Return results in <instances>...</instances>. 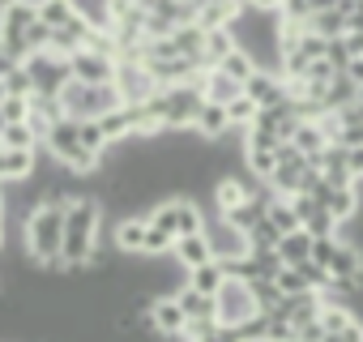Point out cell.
<instances>
[{
	"instance_id": "obj_17",
	"label": "cell",
	"mask_w": 363,
	"mask_h": 342,
	"mask_svg": "<svg viewBox=\"0 0 363 342\" xmlns=\"http://www.w3.org/2000/svg\"><path fill=\"white\" fill-rule=\"evenodd\" d=\"M235 52V35H231V26H218V31H206V48H201V60L214 69L218 60H227Z\"/></svg>"
},
{
	"instance_id": "obj_37",
	"label": "cell",
	"mask_w": 363,
	"mask_h": 342,
	"mask_svg": "<svg viewBox=\"0 0 363 342\" xmlns=\"http://www.w3.org/2000/svg\"><path fill=\"white\" fill-rule=\"evenodd\" d=\"M303 5V13L312 18V13H325V9H337V0H299Z\"/></svg>"
},
{
	"instance_id": "obj_4",
	"label": "cell",
	"mask_w": 363,
	"mask_h": 342,
	"mask_svg": "<svg viewBox=\"0 0 363 342\" xmlns=\"http://www.w3.org/2000/svg\"><path fill=\"white\" fill-rule=\"evenodd\" d=\"M257 312H261V308H257V299H252V287L227 274V282L214 291V316H218V325H244V321L257 316Z\"/></svg>"
},
{
	"instance_id": "obj_18",
	"label": "cell",
	"mask_w": 363,
	"mask_h": 342,
	"mask_svg": "<svg viewBox=\"0 0 363 342\" xmlns=\"http://www.w3.org/2000/svg\"><path fill=\"white\" fill-rule=\"evenodd\" d=\"M308 248H312V236H308L303 227H295V231H286V236L278 240L282 265H303V261H308Z\"/></svg>"
},
{
	"instance_id": "obj_24",
	"label": "cell",
	"mask_w": 363,
	"mask_h": 342,
	"mask_svg": "<svg viewBox=\"0 0 363 342\" xmlns=\"http://www.w3.org/2000/svg\"><path fill=\"white\" fill-rule=\"evenodd\" d=\"M308 31H316V35H325V39H337V35H346V13H337V9L312 13V18H308Z\"/></svg>"
},
{
	"instance_id": "obj_22",
	"label": "cell",
	"mask_w": 363,
	"mask_h": 342,
	"mask_svg": "<svg viewBox=\"0 0 363 342\" xmlns=\"http://www.w3.org/2000/svg\"><path fill=\"white\" fill-rule=\"evenodd\" d=\"M244 167L252 171V176H257L261 184H269L274 167H278V150H257V145H244Z\"/></svg>"
},
{
	"instance_id": "obj_13",
	"label": "cell",
	"mask_w": 363,
	"mask_h": 342,
	"mask_svg": "<svg viewBox=\"0 0 363 342\" xmlns=\"http://www.w3.org/2000/svg\"><path fill=\"white\" fill-rule=\"evenodd\" d=\"M193 128H197V133H201L206 141H218V137H223V133L231 128V120H227V107H223V103H210V99H206V103L197 107V116H193Z\"/></svg>"
},
{
	"instance_id": "obj_21",
	"label": "cell",
	"mask_w": 363,
	"mask_h": 342,
	"mask_svg": "<svg viewBox=\"0 0 363 342\" xmlns=\"http://www.w3.org/2000/svg\"><path fill=\"white\" fill-rule=\"evenodd\" d=\"M39 133L30 124H0V150H39Z\"/></svg>"
},
{
	"instance_id": "obj_6",
	"label": "cell",
	"mask_w": 363,
	"mask_h": 342,
	"mask_svg": "<svg viewBox=\"0 0 363 342\" xmlns=\"http://www.w3.org/2000/svg\"><path fill=\"white\" fill-rule=\"evenodd\" d=\"M206 240H210V253H214V261H240V257H248L252 248H248V236L240 231V227H231L223 214H206Z\"/></svg>"
},
{
	"instance_id": "obj_10",
	"label": "cell",
	"mask_w": 363,
	"mask_h": 342,
	"mask_svg": "<svg viewBox=\"0 0 363 342\" xmlns=\"http://www.w3.org/2000/svg\"><path fill=\"white\" fill-rule=\"evenodd\" d=\"M39 150H0V184H22V180H30L35 167H39Z\"/></svg>"
},
{
	"instance_id": "obj_16",
	"label": "cell",
	"mask_w": 363,
	"mask_h": 342,
	"mask_svg": "<svg viewBox=\"0 0 363 342\" xmlns=\"http://www.w3.org/2000/svg\"><path fill=\"white\" fill-rule=\"evenodd\" d=\"M206 231V210L189 197H175V236H197Z\"/></svg>"
},
{
	"instance_id": "obj_34",
	"label": "cell",
	"mask_w": 363,
	"mask_h": 342,
	"mask_svg": "<svg viewBox=\"0 0 363 342\" xmlns=\"http://www.w3.org/2000/svg\"><path fill=\"white\" fill-rule=\"evenodd\" d=\"M26 48H30V56H35V52H48V48H52V26L30 22V31H26Z\"/></svg>"
},
{
	"instance_id": "obj_11",
	"label": "cell",
	"mask_w": 363,
	"mask_h": 342,
	"mask_svg": "<svg viewBox=\"0 0 363 342\" xmlns=\"http://www.w3.org/2000/svg\"><path fill=\"white\" fill-rule=\"evenodd\" d=\"M171 257L184 265V274L189 270H197V265H206L214 253H210V240H206V231H197V236H175V248H171Z\"/></svg>"
},
{
	"instance_id": "obj_20",
	"label": "cell",
	"mask_w": 363,
	"mask_h": 342,
	"mask_svg": "<svg viewBox=\"0 0 363 342\" xmlns=\"http://www.w3.org/2000/svg\"><path fill=\"white\" fill-rule=\"evenodd\" d=\"M227 282V265L223 261H206V265H197V270H189V287H197V291H206V295H214L218 287Z\"/></svg>"
},
{
	"instance_id": "obj_2",
	"label": "cell",
	"mask_w": 363,
	"mask_h": 342,
	"mask_svg": "<svg viewBox=\"0 0 363 342\" xmlns=\"http://www.w3.org/2000/svg\"><path fill=\"white\" fill-rule=\"evenodd\" d=\"M43 150H48L56 162H65V167L82 171V176H94V167H99V154L82 145V137H77V120H73V116H60V120L48 128Z\"/></svg>"
},
{
	"instance_id": "obj_19",
	"label": "cell",
	"mask_w": 363,
	"mask_h": 342,
	"mask_svg": "<svg viewBox=\"0 0 363 342\" xmlns=\"http://www.w3.org/2000/svg\"><path fill=\"white\" fill-rule=\"evenodd\" d=\"M354 99H359V86H354L346 73H337V77L325 86V99H320V107H325V111H342V107H346V103H354Z\"/></svg>"
},
{
	"instance_id": "obj_1",
	"label": "cell",
	"mask_w": 363,
	"mask_h": 342,
	"mask_svg": "<svg viewBox=\"0 0 363 342\" xmlns=\"http://www.w3.org/2000/svg\"><path fill=\"white\" fill-rule=\"evenodd\" d=\"M22 244L43 270H52V274L69 270L65 257H60V248H65V206L60 202H39L22 223Z\"/></svg>"
},
{
	"instance_id": "obj_29",
	"label": "cell",
	"mask_w": 363,
	"mask_h": 342,
	"mask_svg": "<svg viewBox=\"0 0 363 342\" xmlns=\"http://www.w3.org/2000/svg\"><path fill=\"white\" fill-rule=\"evenodd\" d=\"M274 287H278L282 295H303V291H312V287H308V274H303L299 265H282V270L274 274Z\"/></svg>"
},
{
	"instance_id": "obj_30",
	"label": "cell",
	"mask_w": 363,
	"mask_h": 342,
	"mask_svg": "<svg viewBox=\"0 0 363 342\" xmlns=\"http://www.w3.org/2000/svg\"><path fill=\"white\" fill-rule=\"evenodd\" d=\"M26 120H30V99H18V94L0 99V124H26Z\"/></svg>"
},
{
	"instance_id": "obj_23",
	"label": "cell",
	"mask_w": 363,
	"mask_h": 342,
	"mask_svg": "<svg viewBox=\"0 0 363 342\" xmlns=\"http://www.w3.org/2000/svg\"><path fill=\"white\" fill-rule=\"evenodd\" d=\"M35 9H39V22H43V26H52V31H56V26H65V22L77 13V9H73V0H39Z\"/></svg>"
},
{
	"instance_id": "obj_27",
	"label": "cell",
	"mask_w": 363,
	"mask_h": 342,
	"mask_svg": "<svg viewBox=\"0 0 363 342\" xmlns=\"http://www.w3.org/2000/svg\"><path fill=\"white\" fill-rule=\"evenodd\" d=\"M73 9H77L90 26H99V31L111 26V0H73Z\"/></svg>"
},
{
	"instance_id": "obj_9",
	"label": "cell",
	"mask_w": 363,
	"mask_h": 342,
	"mask_svg": "<svg viewBox=\"0 0 363 342\" xmlns=\"http://www.w3.org/2000/svg\"><path fill=\"white\" fill-rule=\"evenodd\" d=\"M90 35H94V26H90L82 13H73L65 26L52 31V48H48V52H56V56H73V52H82V48L90 43Z\"/></svg>"
},
{
	"instance_id": "obj_28",
	"label": "cell",
	"mask_w": 363,
	"mask_h": 342,
	"mask_svg": "<svg viewBox=\"0 0 363 342\" xmlns=\"http://www.w3.org/2000/svg\"><path fill=\"white\" fill-rule=\"evenodd\" d=\"M214 69H223V73H227V77H235L240 86H244V82H248V77L257 73V65H252V56H248V52H240V48H235V52H231L227 60H218Z\"/></svg>"
},
{
	"instance_id": "obj_15",
	"label": "cell",
	"mask_w": 363,
	"mask_h": 342,
	"mask_svg": "<svg viewBox=\"0 0 363 342\" xmlns=\"http://www.w3.org/2000/svg\"><path fill=\"white\" fill-rule=\"evenodd\" d=\"M291 145L303 154V158H316L325 145H329V137H325V128L316 124V120H299V128H295V137H291Z\"/></svg>"
},
{
	"instance_id": "obj_36",
	"label": "cell",
	"mask_w": 363,
	"mask_h": 342,
	"mask_svg": "<svg viewBox=\"0 0 363 342\" xmlns=\"http://www.w3.org/2000/svg\"><path fill=\"white\" fill-rule=\"evenodd\" d=\"M342 43H346V52H350V60H359V56H363V31H346V35H342Z\"/></svg>"
},
{
	"instance_id": "obj_26",
	"label": "cell",
	"mask_w": 363,
	"mask_h": 342,
	"mask_svg": "<svg viewBox=\"0 0 363 342\" xmlns=\"http://www.w3.org/2000/svg\"><path fill=\"white\" fill-rule=\"evenodd\" d=\"M171 248H175V236L162 231V227H154V223L145 219V244H141V257H167Z\"/></svg>"
},
{
	"instance_id": "obj_3",
	"label": "cell",
	"mask_w": 363,
	"mask_h": 342,
	"mask_svg": "<svg viewBox=\"0 0 363 342\" xmlns=\"http://www.w3.org/2000/svg\"><path fill=\"white\" fill-rule=\"evenodd\" d=\"M120 103H124V99H120L116 82H107V86H86V82L69 77L65 90H60V107H65V116H73V120H99L103 111H111V107H120Z\"/></svg>"
},
{
	"instance_id": "obj_38",
	"label": "cell",
	"mask_w": 363,
	"mask_h": 342,
	"mask_svg": "<svg viewBox=\"0 0 363 342\" xmlns=\"http://www.w3.org/2000/svg\"><path fill=\"white\" fill-rule=\"evenodd\" d=\"M342 73H346V77H350V82H354V86L363 90V56H359V60H350V65H346Z\"/></svg>"
},
{
	"instance_id": "obj_39",
	"label": "cell",
	"mask_w": 363,
	"mask_h": 342,
	"mask_svg": "<svg viewBox=\"0 0 363 342\" xmlns=\"http://www.w3.org/2000/svg\"><path fill=\"white\" fill-rule=\"evenodd\" d=\"M286 0H248V9H261V13H278Z\"/></svg>"
},
{
	"instance_id": "obj_12",
	"label": "cell",
	"mask_w": 363,
	"mask_h": 342,
	"mask_svg": "<svg viewBox=\"0 0 363 342\" xmlns=\"http://www.w3.org/2000/svg\"><path fill=\"white\" fill-rule=\"evenodd\" d=\"M111 244H116V253H124V257H141V244H145V219H141V214L120 219L116 231H111Z\"/></svg>"
},
{
	"instance_id": "obj_40",
	"label": "cell",
	"mask_w": 363,
	"mask_h": 342,
	"mask_svg": "<svg viewBox=\"0 0 363 342\" xmlns=\"http://www.w3.org/2000/svg\"><path fill=\"white\" fill-rule=\"evenodd\" d=\"M0 223H5V189H0Z\"/></svg>"
},
{
	"instance_id": "obj_33",
	"label": "cell",
	"mask_w": 363,
	"mask_h": 342,
	"mask_svg": "<svg viewBox=\"0 0 363 342\" xmlns=\"http://www.w3.org/2000/svg\"><path fill=\"white\" fill-rule=\"evenodd\" d=\"M5 94H18V99H30L35 94V82H30L26 65H18L13 73H5Z\"/></svg>"
},
{
	"instance_id": "obj_14",
	"label": "cell",
	"mask_w": 363,
	"mask_h": 342,
	"mask_svg": "<svg viewBox=\"0 0 363 342\" xmlns=\"http://www.w3.org/2000/svg\"><path fill=\"white\" fill-rule=\"evenodd\" d=\"M171 295H175L179 308H184L189 321H218V316H214V295H206V291H197V287H189V282L179 287V291H171Z\"/></svg>"
},
{
	"instance_id": "obj_7",
	"label": "cell",
	"mask_w": 363,
	"mask_h": 342,
	"mask_svg": "<svg viewBox=\"0 0 363 342\" xmlns=\"http://www.w3.org/2000/svg\"><path fill=\"white\" fill-rule=\"evenodd\" d=\"M69 73L77 82H86V86H107V82H116V56L94 52V48H82V52L69 56Z\"/></svg>"
},
{
	"instance_id": "obj_32",
	"label": "cell",
	"mask_w": 363,
	"mask_h": 342,
	"mask_svg": "<svg viewBox=\"0 0 363 342\" xmlns=\"http://www.w3.org/2000/svg\"><path fill=\"white\" fill-rule=\"evenodd\" d=\"M337 240H342V236H312L308 261H316V265H325V270H329V261H333V253H337Z\"/></svg>"
},
{
	"instance_id": "obj_8",
	"label": "cell",
	"mask_w": 363,
	"mask_h": 342,
	"mask_svg": "<svg viewBox=\"0 0 363 342\" xmlns=\"http://www.w3.org/2000/svg\"><path fill=\"white\" fill-rule=\"evenodd\" d=\"M116 90L124 103H145L158 90V82L150 77V69L141 60H116Z\"/></svg>"
},
{
	"instance_id": "obj_5",
	"label": "cell",
	"mask_w": 363,
	"mask_h": 342,
	"mask_svg": "<svg viewBox=\"0 0 363 342\" xmlns=\"http://www.w3.org/2000/svg\"><path fill=\"white\" fill-rule=\"evenodd\" d=\"M22 65H26V73H30V82H35V94H56V99H60L65 82L73 77V73H69V56H56V52H35V56H26Z\"/></svg>"
},
{
	"instance_id": "obj_31",
	"label": "cell",
	"mask_w": 363,
	"mask_h": 342,
	"mask_svg": "<svg viewBox=\"0 0 363 342\" xmlns=\"http://www.w3.org/2000/svg\"><path fill=\"white\" fill-rule=\"evenodd\" d=\"M77 137H82V145L94 150V154L107 150V137H103V124H99V120H77Z\"/></svg>"
},
{
	"instance_id": "obj_35",
	"label": "cell",
	"mask_w": 363,
	"mask_h": 342,
	"mask_svg": "<svg viewBox=\"0 0 363 342\" xmlns=\"http://www.w3.org/2000/svg\"><path fill=\"white\" fill-rule=\"evenodd\" d=\"M325 60H329V65H333V69H337V73H342V69H346V65H350V52H346V43H342V35H337V39H329V43H325Z\"/></svg>"
},
{
	"instance_id": "obj_25",
	"label": "cell",
	"mask_w": 363,
	"mask_h": 342,
	"mask_svg": "<svg viewBox=\"0 0 363 342\" xmlns=\"http://www.w3.org/2000/svg\"><path fill=\"white\" fill-rule=\"evenodd\" d=\"M223 107H227V120H231V128H248V124L257 120V111H261V107H257V103H252L244 90H240L231 103H223Z\"/></svg>"
}]
</instances>
